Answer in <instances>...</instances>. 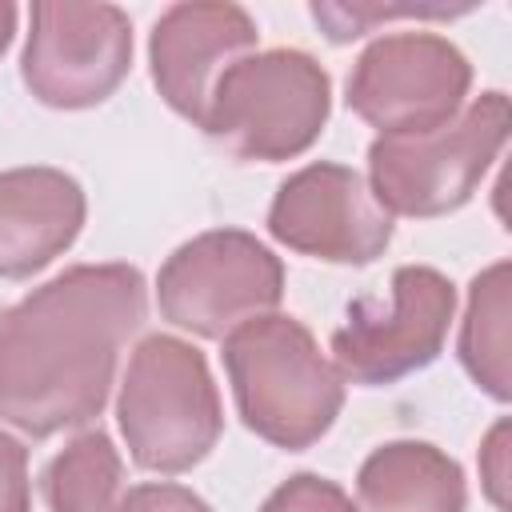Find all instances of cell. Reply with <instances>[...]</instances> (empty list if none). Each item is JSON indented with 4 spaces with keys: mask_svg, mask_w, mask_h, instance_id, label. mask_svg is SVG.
I'll return each mask as SVG.
<instances>
[{
    "mask_svg": "<svg viewBox=\"0 0 512 512\" xmlns=\"http://www.w3.org/2000/svg\"><path fill=\"white\" fill-rule=\"evenodd\" d=\"M112 512H212V508L184 484H136L116 496Z\"/></svg>",
    "mask_w": 512,
    "mask_h": 512,
    "instance_id": "cell-18",
    "label": "cell"
},
{
    "mask_svg": "<svg viewBox=\"0 0 512 512\" xmlns=\"http://www.w3.org/2000/svg\"><path fill=\"white\" fill-rule=\"evenodd\" d=\"M360 512H464L460 464L424 440L380 444L356 476Z\"/></svg>",
    "mask_w": 512,
    "mask_h": 512,
    "instance_id": "cell-13",
    "label": "cell"
},
{
    "mask_svg": "<svg viewBox=\"0 0 512 512\" xmlns=\"http://www.w3.org/2000/svg\"><path fill=\"white\" fill-rule=\"evenodd\" d=\"M512 268L496 260L468 288V312L460 324V364L492 400H512Z\"/></svg>",
    "mask_w": 512,
    "mask_h": 512,
    "instance_id": "cell-14",
    "label": "cell"
},
{
    "mask_svg": "<svg viewBox=\"0 0 512 512\" xmlns=\"http://www.w3.org/2000/svg\"><path fill=\"white\" fill-rule=\"evenodd\" d=\"M120 476L124 464L112 436L100 428L84 432L44 468V504L48 512H112Z\"/></svg>",
    "mask_w": 512,
    "mask_h": 512,
    "instance_id": "cell-15",
    "label": "cell"
},
{
    "mask_svg": "<svg viewBox=\"0 0 512 512\" xmlns=\"http://www.w3.org/2000/svg\"><path fill=\"white\" fill-rule=\"evenodd\" d=\"M284 296V264L252 232L216 228L180 244L160 276V316L200 340H224L248 320L272 316Z\"/></svg>",
    "mask_w": 512,
    "mask_h": 512,
    "instance_id": "cell-6",
    "label": "cell"
},
{
    "mask_svg": "<svg viewBox=\"0 0 512 512\" xmlns=\"http://www.w3.org/2000/svg\"><path fill=\"white\" fill-rule=\"evenodd\" d=\"M268 232L312 260L372 264L392 244V216L356 168L320 160L280 184L268 208Z\"/></svg>",
    "mask_w": 512,
    "mask_h": 512,
    "instance_id": "cell-10",
    "label": "cell"
},
{
    "mask_svg": "<svg viewBox=\"0 0 512 512\" xmlns=\"http://www.w3.org/2000/svg\"><path fill=\"white\" fill-rule=\"evenodd\" d=\"M472 88L468 56L436 32H392L368 44L348 76V108L380 136L448 124Z\"/></svg>",
    "mask_w": 512,
    "mask_h": 512,
    "instance_id": "cell-8",
    "label": "cell"
},
{
    "mask_svg": "<svg viewBox=\"0 0 512 512\" xmlns=\"http://www.w3.org/2000/svg\"><path fill=\"white\" fill-rule=\"evenodd\" d=\"M132 68V20L116 4L36 0L20 56L28 92L48 108H92Z\"/></svg>",
    "mask_w": 512,
    "mask_h": 512,
    "instance_id": "cell-9",
    "label": "cell"
},
{
    "mask_svg": "<svg viewBox=\"0 0 512 512\" xmlns=\"http://www.w3.org/2000/svg\"><path fill=\"white\" fill-rule=\"evenodd\" d=\"M0 512H32L28 448L0 428Z\"/></svg>",
    "mask_w": 512,
    "mask_h": 512,
    "instance_id": "cell-19",
    "label": "cell"
},
{
    "mask_svg": "<svg viewBox=\"0 0 512 512\" xmlns=\"http://www.w3.org/2000/svg\"><path fill=\"white\" fill-rule=\"evenodd\" d=\"M224 372L244 428L284 452L312 448L344 408V376L292 316H260L228 332Z\"/></svg>",
    "mask_w": 512,
    "mask_h": 512,
    "instance_id": "cell-2",
    "label": "cell"
},
{
    "mask_svg": "<svg viewBox=\"0 0 512 512\" xmlns=\"http://www.w3.org/2000/svg\"><path fill=\"white\" fill-rule=\"evenodd\" d=\"M116 420L128 456L144 472H188L200 464L220 432L224 408L204 352L176 336H148L128 360Z\"/></svg>",
    "mask_w": 512,
    "mask_h": 512,
    "instance_id": "cell-3",
    "label": "cell"
},
{
    "mask_svg": "<svg viewBox=\"0 0 512 512\" xmlns=\"http://www.w3.org/2000/svg\"><path fill=\"white\" fill-rule=\"evenodd\" d=\"M260 512H356L348 492L324 476H312V472H300L292 480H284L264 504Z\"/></svg>",
    "mask_w": 512,
    "mask_h": 512,
    "instance_id": "cell-17",
    "label": "cell"
},
{
    "mask_svg": "<svg viewBox=\"0 0 512 512\" xmlns=\"http://www.w3.org/2000/svg\"><path fill=\"white\" fill-rule=\"evenodd\" d=\"M508 140V96L484 92L432 132L376 136L368 188L388 216H444L472 200Z\"/></svg>",
    "mask_w": 512,
    "mask_h": 512,
    "instance_id": "cell-5",
    "label": "cell"
},
{
    "mask_svg": "<svg viewBox=\"0 0 512 512\" xmlns=\"http://www.w3.org/2000/svg\"><path fill=\"white\" fill-rule=\"evenodd\" d=\"M256 20L228 0H192V4H172L148 40V64L152 80L164 96V104L192 120L204 124L208 100L216 80L244 60L248 48H256Z\"/></svg>",
    "mask_w": 512,
    "mask_h": 512,
    "instance_id": "cell-11",
    "label": "cell"
},
{
    "mask_svg": "<svg viewBox=\"0 0 512 512\" xmlns=\"http://www.w3.org/2000/svg\"><path fill=\"white\" fill-rule=\"evenodd\" d=\"M456 288L428 264H404L392 272L388 304L360 296L348 304L344 324L332 332V360L348 384L380 388L428 368L452 324Z\"/></svg>",
    "mask_w": 512,
    "mask_h": 512,
    "instance_id": "cell-7",
    "label": "cell"
},
{
    "mask_svg": "<svg viewBox=\"0 0 512 512\" xmlns=\"http://www.w3.org/2000/svg\"><path fill=\"white\" fill-rule=\"evenodd\" d=\"M480 480L488 500L500 512H508V420H500L480 448Z\"/></svg>",
    "mask_w": 512,
    "mask_h": 512,
    "instance_id": "cell-20",
    "label": "cell"
},
{
    "mask_svg": "<svg viewBox=\"0 0 512 512\" xmlns=\"http://www.w3.org/2000/svg\"><path fill=\"white\" fill-rule=\"evenodd\" d=\"M332 108L328 72L300 48L236 60L212 88L204 132L240 160H292L316 144Z\"/></svg>",
    "mask_w": 512,
    "mask_h": 512,
    "instance_id": "cell-4",
    "label": "cell"
},
{
    "mask_svg": "<svg viewBox=\"0 0 512 512\" xmlns=\"http://www.w3.org/2000/svg\"><path fill=\"white\" fill-rule=\"evenodd\" d=\"M12 32H16V4L12 0H0V56L12 44Z\"/></svg>",
    "mask_w": 512,
    "mask_h": 512,
    "instance_id": "cell-21",
    "label": "cell"
},
{
    "mask_svg": "<svg viewBox=\"0 0 512 512\" xmlns=\"http://www.w3.org/2000/svg\"><path fill=\"white\" fill-rule=\"evenodd\" d=\"M148 316L132 264H76L0 312V420L56 436L108 404L120 348Z\"/></svg>",
    "mask_w": 512,
    "mask_h": 512,
    "instance_id": "cell-1",
    "label": "cell"
},
{
    "mask_svg": "<svg viewBox=\"0 0 512 512\" xmlns=\"http://www.w3.org/2000/svg\"><path fill=\"white\" fill-rule=\"evenodd\" d=\"M472 8H432V4H372V0H352V4H340V0H316L312 4V20L324 28V36L332 44H344V40H356L364 32H372L376 24L384 20H452V16H464Z\"/></svg>",
    "mask_w": 512,
    "mask_h": 512,
    "instance_id": "cell-16",
    "label": "cell"
},
{
    "mask_svg": "<svg viewBox=\"0 0 512 512\" xmlns=\"http://www.w3.org/2000/svg\"><path fill=\"white\" fill-rule=\"evenodd\" d=\"M84 228V192L60 168L0 172V276L24 280L72 248Z\"/></svg>",
    "mask_w": 512,
    "mask_h": 512,
    "instance_id": "cell-12",
    "label": "cell"
}]
</instances>
